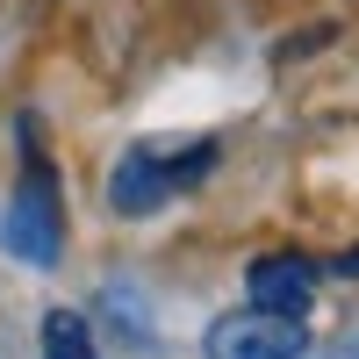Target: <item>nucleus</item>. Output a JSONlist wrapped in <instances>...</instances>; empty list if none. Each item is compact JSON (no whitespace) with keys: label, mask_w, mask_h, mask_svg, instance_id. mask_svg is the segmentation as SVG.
<instances>
[{"label":"nucleus","mask_w":359,"mask_h":359,"mask_svg":"<svg viewBox=\"0 0 359 359\" xmlns=\"http://www.w3.org/2000/svg\"><path fill=\"white\" fill-rule=\"evenodd\" d=\"M0 237H8V252L22 266H57V252H65V201H57V172L50 158L29 144L22 151V180H15V201H8V223H0Z\"/></svg>","instance_id":"obj_1"},{"label":"nucleus","mask_w":359,"mask_h":359,"mask_svg":"<svg viewBox=\"0 0 359 359\" xmlns=\"http://www.w3.org/2000/svg\"><path fill=\"white\" fill-rule=\"evenodd\" d=\"M216 165V144H194L187 158H165L158 144H130L123 165L108 172V208L115 216H151L158 201H172V187H187Z\"/></svg>","instance_id":"obj_2"},{"label":"nucleus","mask_w":359,"mask_h":359,"mask_svg":"<svg viewBox=\"0 0 359 359\" xmlns=\"http://www.w3.org/2000/svg\"><path fill=\"white\" fill-rule=\"evenodd\" d=\"M302 345H309V331H302V316H280V309H245V316H216L208 323V338H201V352L208 359H302Z\"/></svg>","instance_id":"obj_3"},{"label":"nucleus","mask_w":359,"mask_h":359,"mask_svg":"<svg viewBox=\"0 0 359 359\" xmlns=\"http://www.w3.org/2000/svg\"><path fill=\"white\" fill-rule=\"evenodd\" d=\"M245 287H252V302H259V309L302 316V309H309V294H316V266H309L302 252H266V259H252Z\"/></svg>","instance_id":"obj_4"},{"label":"nucleus","mask_w":359,"mask_h":359,"mask_svg":"<svg viewBox=\"0 0 359 359\" xmlns=\"http://www.w3.org/2000/svg\"><path fill=\"white\" fill-rule=\"evenodd\" d=\"M43 359H101L94 338H86V316L79 309H50L43 316Z\"/></svg>","instance_id":"obj_5"},{"label":"nucleus","mask_w":359,"mask_h":359,"mask_svg":"<svg viewBox=\"0 0 359 359\" xmlns=\"http://www.w3.org/2000/svg\"><path fill=\"white\" fill-rule=\"evenodd\" d=\"M338 273H345V280H359V245H352V252L338 259Z\"/></svg>","instance_id":"obj_6"}]
</instances>
